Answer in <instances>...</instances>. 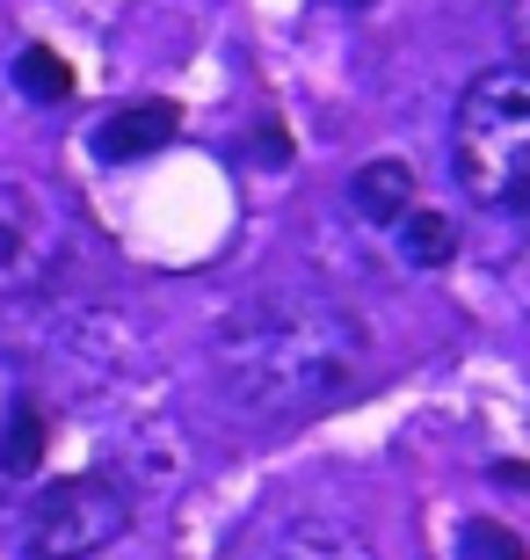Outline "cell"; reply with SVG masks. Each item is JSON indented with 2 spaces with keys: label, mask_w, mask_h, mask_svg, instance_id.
<instances>
[{
  "label": "cell",
  "mask_w": 530,
  "mask_h": 560,
  "mask_svg": "<svg viewBox=\"0 0 530 560\" xmlns=\"http://www.w3.org/2000/svg\"><path fill=\"white\" fill-rule=\"evenodd\" d=\"M240 560H378L364 532H349L342 517H313V510H284L247 532Z\"/></svg>",
  "instance_id": "cell-5"
},
{
  "label": "cell",
  "mask_w": 530,
  "mask_h": 560,
  "mask_svg": "<svg viewBox=\"0 0 530 560\" xmlns=\"http://www.w3.org/2000/svg\"><path fill=\"white\" fill-rule=\"evenodd\" d=\"M414 197H422V183H414L408 161H364L349 175V205H356V219H370V226H392Z\"/></svg>",
  "instance_id": "cell-8"
},
{
  "label": "cell",
  "mask_w": 530,
  "mask_h": 560,
  "mask_svg": "<svg viewBox=\"0 0 530 560\" xmlns=\"http://www.w3.org/2000/svg\"><path fill=\"white\" fill-rule=\"evenodd\" d=\"M182 139V109L161 103V95H139V103L109 109L103 125H95V153L103 161H145V153H167V145Z\"/></svg>",
  "instance_id": "cell-6"
},
{
  "label": "cell",
  "mask_w": 530,
  "mask_h": 560,
  "mask_svg": "<svg viewBox=\"0 0 530 560\" xmlns=\"http://www.w3.org/2000/svg\"><path fill=\"white\" fill-rule=\"evenodd\" d=\"M15 416V372H8V357H0V422Z\"/></svg>",
  "instance_id": "cell-13"
},
{
  "label": "cell",
  "mask_w": 530,
  "mask_h": 560,
  "mask_svg": "<svg viewBox=\"0 0 530 560\" xmlns=\"http://www.w3.org/2000/svg\"><path fill=\"white\" fill-rule=\"evenodd\" d=\"M15 95H30V103H73L81 95L73 59H59L51 44H22L15 51Z\"/></svg>",
  "instance_id": "cell-9"
},
{
  "label": "cell",
  "mask_w": 530,
  "mask_h": 560,
  "mask_svg": "<svg viewBox=\"0 0 530 560\" xmlns=\"http://www.w3.org/2000/svg\"><path fill=\"white\" fill-rule=\"evenodd\" d=\"M509 44H516V66H530V0H509Z\"/></svg>",
  "instance_id": "cell-12"
},
{
  "label": "cell",
  "mask_w": 530,
  "mask_h": 560,
  "mask_svg": "<svg viewBox=\"0 0 530 560\" xmlns=\"http://www.w3.org/2000/svg\"><path fill=\"white\" fill-rule=\"evenodd\" d=\"M123 532H131V488L109 474L44 480L15 517V546L30 560H87L103 546H117Z\"/></svg>",
  "instance_id": "cell-3"
},
{
  "label": "cell",
  "mask_w": 530,
  "mask_h": 560,
  "mask_svg": "<svg viewBox=\"0 0 530 560\" xmlns=\"http://www.w3.org/2000/svg\"><path fill=\"white\" fill-rule=\"evenodd\" d=\"M73 270V219L59 189L8 167L0 175V299H37Z\"/></svg>",
  "instance_id": "cell-4"
},
{
  "label": "cell",
  "mask_w": 530,
  "mask_h": 560,
  "mask_svg": "<svg viewBox=\"0 0 530 560\" xmlns=\"http://www.w3.org/2000/svg\"><path fill=\"white\" fill-rule=\"evenodd\" d=\"M458 560H530V546L502 517H466L458 524Z\"/></svg>",
  "instance_id": "cell-11"
},
{
  "label": "cell",
  "mask_w": 530,
  "mask_h": 560,
  "mask_svg": "<svg viewBox=\"0 0 530 560\" xmlns=\"http://www.w3.org/2000/svg\"><path fill=\"white\" fill-rule=\"evenodd\" d=\"M370 328L327 291H255L219 320L211 372L240 416L298 422L364 386Z\"/></svg>",
  "instance_id": "cell-1"
},
{
  "label": "cell",
  "mask_w": 530,
  "mask_h": 560,
  "mask_svg": "<svg viewBox=\"0 0 530 560\" xmlns=\"http://www.w3.org/2000/svg\"><path fill=\"white\" fill-rule=\"evenodd\" d=\"M392 255L408 262V270H444L450 255H458V219L450 211H436L428 197H414L400 219H392Z\"/></svg>",
  "instance_id": "cell-7"
},
{
  "label": "cell",
  "mask_w": 530,
  "mask_h": 560,
  "mask_svg": "<svg viewBox=\"0 0 530 560\" xmlns=\"http://www.w3.org/2000/svg\"><path fill=\"white\" fill-rule=\"evenodd\" d=\"M44 408H30V400H15V416L0 422V474L22 480V474H37L44 466Z\"/></svg>",
  "instance_id": "cell-10"
},
{
  "label": "cell",
  "mask_w": 530,
  "mask_h": 560,
  "mask_svg": "<svg viewBox=\"0 0 530 560\" xmlns=\"http://www.w3.org/2000/svg\"><path fill=\"white\" fill-rule=\"evenodd\" d=\"M450 175L480 211H530V66L472 73L450 117Z\"/></svg>",
  "instance_id": "cell-2"
}]
</instances>
